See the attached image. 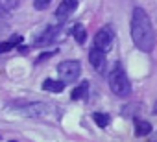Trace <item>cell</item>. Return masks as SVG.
Instances as JSON below:
<instances>
[{
	"label": "cell",
	"instance_id": "obj_1",
	"mask_svg": "<svg viewBox=\"0 0 157 142\" xmlns=\"http://www.w3.org/2000/svg\"><path fill=\"white\" fill-rule=\"evenodd\" d=\"M131 39L140 52H151L155 48V30L142 8H135L131 13Z\"/></svg>",
	"mask_w": 157,
	"mask_h": 142
},
{
	"label": "cell",
	"instance_id": "obj_2",
	"mask_svg": "<svg viewBox=\"0 0 157 142\" xmlns=\"http://www.w3.org/2000/svg\"><path fill=\"white\" fill-rule=\"evenodd\" d=\"M109 89L118 98H126V96L131 94V83H129V80H128L120 63H115L111 72H109Z\"/></svg>",
	"mask_w": 157,
	"mask_h": 142
},
{
	"label": "cell",
	"instance_id": "obj_3",
	"mask_svg": "<svg viewBox=\"0 0 157 142\" xmlns=\"http://www.w3.org/2000/svg\"><path fill=\"white\" fill-rule=\"evenodd\" d=\"M80 74H82V66H80L78 61H63L57 66V76H59V80L65 85L76 81L78 78H80Z\"/></svg>",
	"mask_w": 157,
	"mask_h": 142
},
{
	"label": "cell",
	"instance_id": "obj_4",
	"mask_svg": "<svg viewBox=\"0 0 157 142\" xmlns=\"http://www.w3.org/2000/svg\"><path fill=\"white\" fill-rule=\"evenodd\" d=\"M48 109L50 105L44 102H17L15 103V111L21 113L22 116H43L48 113Z\"/></svg>",
	"mask_w": 157,
	"mask_h": 142
},
{
	"label": "cell",
	"instance_id": "obj_5",
	"mask_svg": "<svg viewBox=\"0 0 157 142\" xmlns=\"http://www.w3.org/2000/svg\"><path fill=\"white\" fill-rule=\"evenodd\" d=\"M113 43H115V32L109 26H104L102 30L96 32V35H94V48H98V50H102L105 54V52L111 50Z\"/></svg>",
	"mask_w": 157,
	"mask_h": 142
},
{
	"label": "cell",
	"instance_id": "obj_6",
	"mask_svg": "<svg viewBox=\"0 0 157 142\" xmlns=\"http://www.w3.org/2000/svg\"><path fill=\"white\" fill-rule=\"evenodd\" d=\"M89 63L93 65V68L96 70V72H105V66H107V55L102 52V50H98V48H93L91 52H89Z\"/></svg>",
	"mask_w": 157,
	"mask_h": 142
},
{
	"label": "cell",
	"instance_id": "obj_7",
	"mask_svg": "<svg viewBox=\"0 0 157 142\" xmlns=\"http://www.w3.org/2000/svg\"><path fill=\"white\" fill-rule=\"evenodd\" d=\"M76 8H78V2H76V0H61L59 8L56 9V17H57V21H59V22L67 21V19L76 11Z\"/></svg>",
	"mask_w": 157,
	"mask_h": 142
},
{
	"label": "cell",
	"instance_id": "obj_8",
	"mask_svg": "<svg viewBox=\"0 0 157 142\" xmlns=\"http://www.w3.org/2000/svg\"><path fill=\"white\" fill-rule=\"evenodd\" d=\"M59 32H61L59 26H50V28H46V30L39 35L37 44H50V43H54V41L59 37Z\"/></svg>",
	"mask_w": 157,
	"mask_h": 142
},
{
	"label": "cell",
	"instance_id": "obj_9",
	"mask_svg": "<svg viewBox=\"0 0 157 142\" xmlns=\"http://www.w3.org/2000/svg\"><path fill=\"white\" fill-rule=\"evenodd\" d=\"M43 89L50 91V92H61L65 89V83L63 81H56V80H44L43 81Z\"/></svg>",
	"mask_w": 157,
	"mask_h": 142
},
{
	"label": "cell",
	"instance_id": "obj_10",
	"mask_svg": "<svg viewBox=\"0 0 157 142\" xmlns=\"http://www.w3.org/2000/svg\"><path fill=\"white\" fill-rule=\"evenodd\" d=\"M72 35H74V39L78 41V44H85L87 33H85V28H83L82 24H76V26L72 28Z\"/></svg>",
	"mask_w": 157,
	"mask_h": 142
},
{
	"label": "cell",
	"instance_id": "obj_11",
	"mask_svg": "<svg viewBox=\"0 0 157 142\" xmlns=\"http://www.w3.org/2000/svg\"><path fill=\"white\" fill-rule=\"evenodd\" d=\"M87 92H89V81H83L82 85H78V87L72 91L70 98H72V100H80V98H83Z\"/></svg>",
	"mask_w": 157,
	"mask_h": 142
},
{
	"label": "cell",
	"instance_id": "obj_12",
	"mask_svg": "<svg viewBox=\"0 0 157 142\" xmlns=\"http://www.w3.org/2000/svg\"><path fill=\"white\" fill-rule=\"evenodd\" d=\"M151 133V125H150V122H137V125H135V135L137 136H146V135H150Z\"/></svg>",
	"mask_w": 157,
	"mask_h": 142
},
{
	"label": "cell",
	"instance_id": "obj_13",
	"mask_svg": "<svg viewBox=\"0 0 157 142\" xmlns=\"http://www.w3.org/2000/svg\"><path fill=\"white\" fill-rule=\"evenodd\" d=\"M93 120L96 122V125H100V127H107L109 122H111V116L105 114V113H94V114H93Z\"/></svg>",
	"mask_w": 157,
	"mask_h": 142
},
{
	"label": "cell",
	"instance_id": "obj_14",
	"mask_svg": "<svg viewBox=\"0 0 157 142\" xmlns=\"http://www.w3.org/2000/svg\"><path fill=\"white\" fill-rule=\"evenodd\" d=\"M15 48V44L11 41H4V43H0V54H6V52H11Z\"/></svg>",
	"mask_w": 157,
	"mask_h": 142
},
{
	"label": "cell",
	"instance_id": "obj_15",
	"mask_svg": "<svg viewBox=\"0 0 157 142\" xmlns=\"http://www.w3.org/2000/svg\"><path fill=\"white\" fill-rule=\"evenodd\" d=\"M50 2H52V0H33V8H35L37 11H43Z\"/></svg>",
	"mask_w": 157,
	"mask_h": 142
},
{
	"label": "cell",
	"instance_id": "obj_16",
	"mask_svg": "<svg viewBox=\"0 0 157 142\" xmlns=\"http://www.w3.org/2000/svg\"><path fill=\"white\" fill-rule=\"evenodd\" d=\"M10 41H11V43H13V44L17 46V44H21V43H22V35H13V37H11Z\"/></svg>",
	"mask_w": 157,
	"mask_h": 142
},
{
	"label": "cell",
	"instance_id": "obj_17",
	"mask_svg": "<svg viewBox=\"0 0 157 142\" xmlns=\"http://www.w3.org/2000/svg\"><path fill=\"white\" fill-rule=\"evenodd\" d=\"M19 4V0H8V4H6V8H15Z\"/></svg>",
	"mask_w": 157,
	"mask_h": 142
},
{
	"label": "cell",
	"instance_id": "obj_18",
	"mask_svg": "<svg viewBox=\"0 0 157 142\" xmlns=\"http://www.w3.org/2000/svg\"><path fill=\"white\" fill-rule=\"evenodd\" d=\"M6 15V9H4V6H0V17H4Z\"/></svg>",
	"mask_w": 157,
	"mask_h": 142
},
{
	"label": "cell",
	"instance_id": "obj_19",
	"mask_svg": "<svg viewBox=\"0 0 157 142\" xmlns=\"http://www.w3.org/2000/svg\"><path fill=\"white\" fill-rule=\"evenodd\" d=\"M153 113H155V114H157V103H155V107H153Z\"/></svg>",
	"mask_w": 157,
	"mask_h": 142
},
{
	"label": "cell",
	"instance_id": "obj_20",
	"mask_svg": "<svg viewBox=\"0 0 157 142\" xmlns=\"http://www.w3.org/2000/svg\"><path fill=\"white\" fill-rule=\"evenodd\" d=\"M11 142H15V140H11Z\"/></svg>",
	"mask_w": 157,
	"mask_h": 142
}]
</instances>
